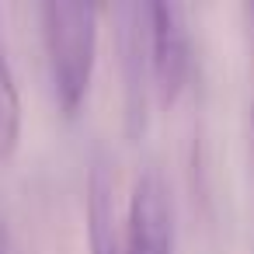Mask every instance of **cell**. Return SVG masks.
<instances>
[{
	"label": "cell",
	"instance_id": "1",
	"mask_svg": "<svg viewBox=\"0 0 254 254\" xmlns=\"http://www.w3.org/2000/svg\"><path fill=\"white\" fill-rule=\"evenodd\" d=\"M98 14L101 7L91 4H49L39 7L42 46L53 80V98L66 119L84 108L94 77V53H98Z\"/></svg>",
	"mask_w": 254,
	"mask_h": 254
},
{
	"label": "cell",
	"instance_id": "2",
	"mask_svg": "<svg viewBox=\"0 0 254 254\" xmlns=\"http://www.w3.org/2000/svg\"><path fill=\"white\" fill-rule=\"evenodd\" d=\"M146 32H150V70H153V98L160 108H171L188 87L195 56H191V28L181 4H146Z\"/></svg>",
	"mask_w": 254,
	"mask_h": 254
},
{
	"label": "cell",
	"instance_id": "3",
	"mask_svg": "<svg viewBox=\"0 0 254 254\" xmlns=\"http://www.w3.org/2000/svg\"><path fill=\"white\" fill-rule=\"evenodd\" d=\"M126 254H174V205L171 188L157 167H146L129 195L122 223Z\"/></svg>",
	"mask_w": 254,
	"mask_h": 254
},
{
	"label": "cell",
	"instance_id": "4",
	"mask_svg": "<svg viewBox=\"0 0 254 254\" xmlns=\"http://www.w3.org/2000/svg\"><path fill=\"white\" fill-rule=\"evenodd\" d=\"M115 18H119V63L126 87V129L129 136H139L146 129V105L153 94L146 4H122L115 7Z\"/></svg>",
	"mask_w": 254,
	"mask_h": 254
},
{
	"label": "cell",
	"instance_id": "5",
	"mask_svg": "<svg viewBox=\"0 0 254 254\" xmlns=\"http://www.w3.org/2000/svg\"><path fill=\"white\" fill-rule=\"evenodd\" d=\"M91 254H126L122 247V223L115 219V202H112V178L108 167L98 164L91 178Z\"/></svg>",
	"mask_w": 254,
	"mask_h": 254
},
{
	"label": "cell",
	"instance_id": "6",
	"mask_svg": "<svg viewBox=\"0 0 254 254\" xmlns=\"http://www.w3.org/2000/svg\"><path fill=\"white\" fill-rule=\"evenodd\" d=\"M21 143V94L7 63L4 32H0V160H7Z\"/></svg>",
	"mask_w": 254,
	"mask_h": 254
},
{
	"label": "cell",
	"instance_id": "7",
	"mask_svg": "<svg viewBox=\"0 0 254 254\" xmlns=\"http://www.w3.org/2000/svg\"><path fill=\"white\" fill-rule=\"evenodd\" d=\"M0 254H11V226H7L4 209H0Z\"/></svg>",
	"mask_w": 254,
	"mask_h": 254
},
{
	"label": "cell",
	"instance_id": "8",
	"mask_svg": "<svg viewBox=\"0 0 254 254\" xmlns=\"http://www.w3.org/2000/svg\"><path fill=\"white\" fill-rule=\"evenodd\" d=\"M251 143H254V105H251Z\"/></svg>",
	"mask_w": 254,
	"mask_h": 254
},
{
	"label": "cell",
	"instance_id": "9",
	"mask_svg": "<svg viewBox=\"0 0 254 254\" xmlns=\"http://www.w3.org/2000/svg\"><path fill=\"white\" fill-rule=\"evenodd\" d=\"M251 18H254V7H251Z\"/></svg>",
	"mask_w": 254,
	"mask_h": 254
}]
</instances>
